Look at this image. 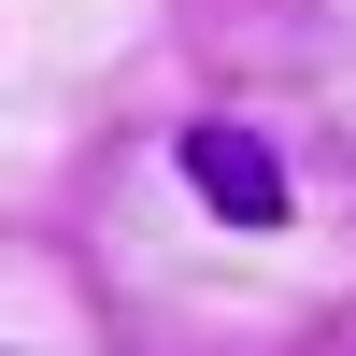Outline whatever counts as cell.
<instances>
[{
	"mask_svg": "<svg viewBox=\"0 0 356 356\" xmlns=\"http://www.w3.org/2000/svg\"><path fill=\"white\" fill-rule=\"evenodd\" d=\"M186 186L214 200L228 228H285V157H271L257 129H228V114H200V129H186Z\"/></svg>",
	"mask_w": 356,
	"mask_h": 356,
	"instance_id": "obj_1",
	"label": "cell"
}]
</instances>
